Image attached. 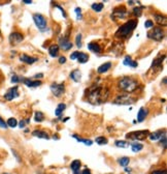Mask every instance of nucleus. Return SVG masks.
<instances>
[{
  "instance_id": "nucleus-1",
  "label": "nucleus",
  "mask_w": 167,
  "mask_h": 174,
  "mask_svg": "<svg viewBox=\"0 0 167 174\" xmlns=\"http://www.w3.org/2000/svg\"><path fill=\"white\" fill-rule=\"evenodd\" d=\"M109 97V89L102 85H94L87 90V99L92 105H102Z\"/></svg>"
},
{
  "instance_id": "nucleus-2",
  "label": "nucleus",
  "mask_w": 167,
  "mask_h": 174,
  "mask_svg": "<svg viewBox=\"0 0 167 174\" xmlns=\"http://www.w3.org/2000/svg\"><path fill=\"white\" fill-rule=\"evenodd\" d=\"M138 24V21L133 19V20H129L128 22H126L125 24H123L122 26L119 27V29L117 30V32L115 33V36L118 38H128L130 36L131 33L133 32V30L135 29L136 26Z\"/></svg>"
},
{
  "instance_id": "nucleus-3",
  "label": "nucleus",
  "mask_w": 167,
  "mask_h": 174,
  "mask_svg": "<svg viewBox=\"0 0 167 174\" xmlns=\"http://www.w3.org/2000/svg\"><path fill=\"white\" fill-rule=\"evenodd\" d=\"M138 82L137 80L133 79L131 77H124L122 79H120V81L118 82V87L119 89H121L124 92H133L137 89Z\"/></svg>"
},
{
  "instance_id": "nucleus-4",
  "label": "nucleus",
  "mask_w": 167,
  "mask_h": 174,
  "mask_svg": "<svg viewBox=\"0 0 167 174\" xmlns=\"http://www.w3.org/2000/svg\"><path fill=\"white\" fill-rule=\"evenodd\" d=\"M165 36L164 30L161 27H155L154 29H152L151 31L147 32V37L151 38V40H154L156 42H160L162 40Z\"/></svg>"
},
{
  "instance_id": "nucleus-5",
  "label": "nucleus",
  "mask_w": 167,
  "mask_h": 174,
  "mask_svg": "<svg viewBox=\"0 0 167 174\" xmlns=\"http://www.w3.org/2000/svg\"><path fill=\"white\" fill-rule=\"evenodd\" d=\"M33 21H34L36 27L40 31H44L45 30L48 25V20L43 15H41V14H34L33 15Z\"/></svg>"
},
{
  "instance_id": "nucleus-6",
  "label": "nucleus",
  "mask_w": 167,
  "mask_h": 174,
  "mask_svg": "<svg viewBox=\"0 0 167 174\" xmlns=\"http://www.w3.org/2000/svg\"><path fill=\"white\" fill-rule=\"evenodd\" d=\"M149 135H150V133H149L147 129H145V131H134V132L128 133L126 135V138L133 140H143L145 139Z\"/></svg>"
},
{
  "instance_id": "nucleus-7",
  "label": "nucleus",
  "mask_w": 167,
  "mask_h": 174,
  "mask_svg": "<svg viewBox=\"0 0 167 174\" xmlns=\"http://www.w3.org/2000/svg\"><path fill=\"white\" fill-rule=\"evenodd\" d=\"M136 99L131 97L129 95H120L115 97L113 104L115 105H131L135 102Z\"/></svg>"
},
{
  "instance_id": "nucleus-8",
  "label": "nucleus",
  "mask_w": 167,
  "mask_h": 174,
  "mask_svg": "<svg viewBox=\"0 0 167 174\" xmlns=\"http://www.w3.org/2000/svg\"><path fill=\"white\" fill-rule=\"evenodd\" d=\"M51 90H52L53 95L57 97H61L63 95V93L65 92V86L64 83H53L50 86Z\"/></svg>"
},
{
  "instance_id": "nucleus-9",
  "label": "nucleus",
  "mask_w": 167,
  "mask_h": 174,
  "mask_svg": "<svg viewBox=\"0 0 167 174\" xmlns=\"http://www.w3.org/2000/svg\"><path fill=\"white\" fill-rule=\"evenodd\" d=\"M127 16V10L124 6H118L111 12V19H113L115 21L120 20V19H124Z\"/></svg>"
},
{
  "instance_id": "nucleus-10",
  "label": "nucleus",
  "mask_w": 167,
  "mask_h": 174,
  "mask_svg": "<svg viewBox=\"0 0 167 174\" xmlns=\"http://www.w3.org/2000/svg\"><path fill=\"white\" fill-rule=\"evenodd\" d=\"M19 95H20V93H19V87L14 86V87H12V88H10L7 91L5 92L4 95H3V97H4L5 101L10 102V101H12V99H17Z\"/></svg>"
},
{
  "instance_id": "nucleus-11",
  "label": "nucleus",
  "mask_w": 167,
  "mask_h": 174,
  "mask_svg": "<svg viewBox=\"0 0 167 174\" xmlns=\"http://www.w3.org/2000/svg\"><path fill=\"white\" fill-rule=\"evenodd\" d=\"M10 42L12 46H17L19 45V44H21V42L24 40V35L22 34L21 32H18V31H15V32L10 33Z\"/></svg>"
},
{
  "instance_id": "nucleus-12",
  "label": "nucleus",
  "mask_w": 167,
  "mask_h": 174,
  "mask_svg": "<svg viewBox=\"0 0 167 174\" xmlns=\"http://www.w3.org/2000/svg\"><path fill=\"white\" fill-rule=\"evenodd\" d=\"M58 47H59V49L63 50V51H68V50H70L73 47V45H72V42L69 40L68 37L63 36L59 38V45H58Z\"/></svg>"
},
{
  "instance_id": "nucleus-13",
  "label": "nucleus",
  "mask_w": 167,
  "mask_h": 174,
  "mask_svg": "<svg viewBox=\"0 0 167 174\" xmlns=\"http://www.w3.org/2000/svg\"><path fill=\"white\" fill-rule=\"evenodd\" d=\"M22 82L27 87H30V88H35V87H38L42 84L41 81H39V80H35V81H33V80H30V79H28V78H23Z\"/></svg>"
},
{
  "instance_id": "nucleus-14",
  "label": "nucleus",
  "mask_w": 167,
  "mask_h": 174,
  "mask_svg": "<svg viewBox=\"0 0 167 174\" xmlns=\"http://www.w3.org/2000/svg\"><path fill=\"white\" fill-rule=\"evenodd\" d=\"M20 60L24 63H27V64H33L34 62H36L38 60V58L36 57H32L27 54H22L20 56Z\"/></svg>"
},
{
  "instance_id": "nucleus-15",
  "label": "nucleus",
  "mask_w": 167,
  "mask_h": 174,
  "mask_svg": "<svg viewBox=\"0 0 167 174\" xmlns=\"http://www.w3.org/2000/svg\"><path fill=\"white\" fill-rule=\"evenodd\" d=\"M88 49L91 51V52L95 53V54H99V53L102 52V49H101L100 45H99L98 42H90L88 45Z\"/></svg>"
},
{
  "instance_id": "nucleus-16",
  "label": "nucleus",
  "mask_w": 167,
  "mask_h": 174,
  "mask_svg": "<svg viewBox=\"0 0 167 174\" xmlns=\"http://www.w3.org/2000/svg\"><path fill=\"white\" fill-rule=\"evenodd\" d=\"M149 115V110L145 109V107H141L137 112V121L143 122L145 119V117Z\"/></svg>"
},
{
  "instance_id": "nucleus-17",
  "label": "nucleus",
  "mask_w": 167,
  "mask_h": 174,
  "mask_svg": "<svg viewBox=\"0 0 167 174\" xmlns=\"http://www.w3.org/2000/svg\"><path fill=\"white\" fill-rule=\"evenodd\" d=\"M123 64H124V65H126V66L137 67L138 63L135 61V60H133L131 56H129V55H127V56H125V58H124V60H123Z\"/></svg>"
},
{
  "instance_id": "nucleus-18",
  "label": "nucleus",
  "mask_w": 167,
  "mask_h": 174,
  "mask_svg": "<svg viewBox=\"0 0 167 174\" xmlns=\"http://www.w3.org/2000/svg\"><path fill=\"white\" fill-rule=\"evenodd\" d=\"M32 135L36 138H39V139H50V135L44 131H39V129H35L32 132Z\"/></svg>"
},
{
  "instance_id": "nucleus-19",
  "label": "nucleus",
  "mask_w": 167,
  "mask_h": 174,
  "mask_svg": "<svg viewBox=\"0 0 167 174\" xmlns=\"http://www.w3.org/2000/svg\"><path fill=\"white\" fill-rule=\"evenodd\" d=\"M111 62L107 61V62H104L103 64H101L100 66L97 69V73L98 74H104V73H106L107 71L111 70Z\"/></svg>"
},
{
  "instance_id": "nucleus-20",
  "label": "nucleus",
  "mask_w": 167,
  "mask_h": 174,
  "mask_svg": "<svg viewBox=\"0 0 167 174\" xmlns=\"http://www.w3.org/2000/svg\"><path fill=\"white\" fill-rule=\"evenodd\" d=\"M165 133V129H159V131H156V132L152 133V134L149 135V138H150V140H152V141H157V140H159L161 137H162V135Z\"/></svg>"
},
{
  "instance_id": "nucleus-21",
  "label": "nucleus",
  "mask_w": 167,
  "mask_h": 174,
  "mask_svg": "<svg viewBox=\"0 0 167 174\" xmlns=\"http://www.w3.org/2000/svg\"><path fill=\"white\" fill-rule=\"evenodd\" d=\"M69 77H70V79H71L72 81H74V82H79L81 79V73L79 72V70H74L70 73Z\"/></svg>"
},
{
  "instance_id": "nucleus-22",
  "label": "nucleus",
  "mask_w": 167,
  "mask_h": 174,
  "mask_svg": "<svg viewBox=\"0 0 167 174\" xmlns=\"http://www.w3.org/2000/svg\"><path fill=\"white\" fill-rule=\"evenodd\" d=\"M81 161H79V160H74L73 162L71 163V165H70V168H71L72 172H73V174H79V168H81Z\"/></svg>"
},
{
  "instance_id": "nucleus-23",
  "label": "nucleus",
  "mask_w": 167,
  "mask_h": 174,
  "mask_svg": "<svg viewBox=\"0 0 167 174\" xmlns=\"http://www.w3.org/2000/svg\"><path fill=\"white\" fill-rule=\"evenodd\" d=\"M59 47H58V45H55V44H53V45L50 46L49 48V54L51 55V57H57L58 56V54H59Z\"/></svg>"
},
{
  "instance_id": "nucleus-24",
  "label": "nucleus",
  "mask_w": 167,
  "mask_h": 174,
  "mask_svg": "<svg viewBox=\"0 0 167 174\" xmlns=\"http://www.w3.org/2000/svg\"><path fill=\"white\" fill-rule=\"evenodd\" d=\"M154 18H155V21L159 25H163V26L166 25V17H165V16L156 14V15H154Z\"/></svg>"
},
{
  "instance_id": "nucleus-25",
  "label": "nucleus",
  "mask_w": 167,
  "mask_h": 174,
  "mask_svg": "<svg viewBox=\"0 0 167 174\" xmlns=\"http://www.w3.org/2000/svg\"><path fill=\"white\" fill-rule=\"evenodd\" d=\"M130 146H131V149H132L133 152H139V151H141V150H143V145L141 144V143H139V142H137V141L133 142Z\"/></svg>"
},
{
  "instance_id": "nucleus-26",
  "label": "nucleus",
  "mask_w": 167,
  "mask_h": 174,
  "mask_svg": "<svg viewBox=\"0 0 167 174\" xmlns=\"http://www.w3.org/2000/svg\"><path fill=\"white\" fill-rule=\"evenodd\" d=\"M65 109H66V105L64 104V103H60V104L57 106L56 110H55V115L58 117L61 116V114L63 113V111Z\"/></svg>"
},
{
  "instance_id": "nucleus-27",
  "label": "nucleus",
  "mask_w": 167,
  "mask_h": 174,
  "mask_svg": "<svg viewBox=\"0 0 167 174\" xmlns=\"http://www.w3.org/2000/svg\"><path fill=\"white\" fill-rule=\"evenodd\" d=\"M72 138H74V139L77 140L79 142H81V143H84V144L88 145V146H91L92 143H93V141H92V140H90V139H83V138H79V137L77 136V135H75V134L72 135Z\"/></svg>"
},
{
  "instance_id": "nucleus-28",
  "label": "nucleus",
  "mask_w": 167,
  "mask_h": 174,
  "mask_svg": "<svg viewBox=\"0 0 167 174\" xmlns=\"http://www.w3.org/2000/svg\"><path fill=\"white\" fill-rule=\"evenodd\" d=\"M164 59H165V55H163V56H158L157 58H155V59H154V61H153L152 66H153V67L161 66V65H162L163 60H164Z\"/></svg>"
},
{
  "instance_id": "nucleus-29",
  "label": "nucleus",
  "mask_w": 167,
  "mask_h": 174,
  "mask_svg": "<svg viewBox=\"0 0 167 174\" xmlns=\"http://www.w3.org/2000/svg\"><path fill=\"white\" fill-rule=\"evenodd\" d=\"M77 60H79V63H86V62L89 60V55L86 54V53H84V52H79Z\"/></svg>"
},
{
  "instance_id": "nucleus-30",
  "label": "nucleus",
  "mask_w": 167,
  "mask_h": 174,
  "mask_svg": "<svg viewBox=\"0 0 167 174\" xmlns=\"http://www.w3.org/2000/svg\"><path fill=\"white\" fill-rule=\"evenodd\" d=\"M91 8L96 12H100L101 10H103V3L98 2V3H93L91 5Z\"/></svg>"
},
{
  "instance_id": "nucleus-31",
  "label": "nucleus",
  "mask_w": 167,
  "mask_h": 174,
  "mask_svg": "<svg viewBox=\"0 0 167 174\" xmlns=\"http://www.w3.org/2000/svg\"><path fill=\"white\" fill-rule=\"evenodd\" d=\"M34 120L36 122H41L44 120V114L42 113V112L40 111H37L35 112V114H34Z\"/></svg>"
},
{
  "instance_id": "nucleus-32",
  "label": "nucleus",
  "mask_w": 167,
  "mask_h": 174,
  "mask_svg": "<svg viewBox=\"0 0 167 174\" xmlns=\"http://www.w3.org/2000/svg\"><path fill=\"white\" fill-rule=\"evenodd\" d=\"M115 145L117 147H121V148H127L129 147V143L127 141H123V140H118V141L115 142Z\"/></svg>"
},
{
  "instance_id": "nucleus-33",
  "label": "nucleus",
  "mask_w": 167,
  "mask_h": 174,
  "mask_svg": "<svg viewBox=\"0 0 167 174\" xmlns=\"http://www.w3.org/2000/svg\"><path fill=\"white\" fill-rule=\"evenodd\" d=\"M6 124H7V127L14 129V127H16L18 125V120L16 118H14V117H10V118H8L6 120Z\"/></svg>"
},
{
  "instance_id": "nucleus-34",
  "label": "nucleus",
  "mask_w": 167,
  "mask_h": 174,
  "mask_svg": "<svg viewBox=\"0 0 167 174\" xmlns=\"http://www.w3.org/2000/svg\"><path fill=\"white\" fill-rule=\"evenodd\" d=\"M95 141H96V143H97L98 145H104V144H107L108 140L106 139L105 137L100 136V137H97V138L95 139Z\"/></svg>"
},
{
  "instance_id": "nucleus-35",
  "label": "nucleus",
  "mask_w": 167,
  "mask_h": 174,
  "mask_svg": "<svg viewBox=\"0 0 167 174\" xmlns=\"http://www.w3.org/2000/svg\"><path fill=\"white\" fill-rule=\"evenodd\" d=\"M118 162H119V164H120L121 166L126 167L128 164H129V162H130V159H129L128 157H123V158H121V159H119Z\"/></svg>"
},
{
  "instance_id": "nucleus-36",
  "label": "nucleus",
  "mask_w": 167,
  "mask_h": 174,
  "mask_svg": "<svg viewBox=\"0 0 167 174\" xmlns=\"http://www.w3.org/2000/svg\"><path fill=\"white\" fill-rule=\"evenodd\" d=\"M81 40H83V37H81V33L76 34V36H75V44H76V47H77V48H81V46H83V42H81Z\"/></svg>"
},
{
  "instance_id": "nucleus-37",
  "label": "nucleus",
  "mask_w": 167,
  "mask_h": 174,
  "mask_svg": "<svg viewBox=\"0 0 167 174\" xmlns=\"http://www.w3.org/2000/svg\"><path fill=\"white\" fill-rule=\"evenodd\" d=\"M22 80H23V78L19 77L18 75H12V80H10V82L14 83V84H17V83L22 82Z\"/></svg>"
},
{
  "instance_id": "nucleus-38",
  "label": "nucleus",
  "mask_w": 167,
  "mask_h": 174,
  "mask_svg": "<svg viewBox=\"0 0 167 174\" xmlns=\"http://www.w3.org/2000/svg\"><path fill=\"white\" fill-rule=\"evenodd\" d=\"M74 12H75V14H76V19H77V20H81V19H83V15H81V8H75Z\"/></svg>"
},
{
  "instance_id": "nucleus-39",
  "label": "nucleus",
  "mask_w": 167,
  "mask_h": 174,
  "mask_svg": "<svg viewBox=\"0 0 167 174\" xmlns=\"http://www.w3.org/2000/svg\"><path fill=\"white\" fill-rule=\"evenodd\" d=\"M141 8H133V15L135 17H140L141 16Z\"/></svg>"
},
{
  "instance_id": "nucleus-40",
  "label": "nucleus",
  "mask_w": 167,
  "mask_h": 174,
  "mask_svg": "<svg viewBox=\"0 0 167 174\" xmlns=\"http://www.w3.org/2000/svg\"><path fill=\"white\" fill-rule=\"evenodd\" d=\"M29 122H30V119L29 118H27V119H25V120H21L18 124H19V127H20V129H23V127H24L26 124L29 123Z\"/></svg>"
},
{
  "instance_id": "nucleus-41",
  "label": "nucleus",
  "mask_w": 167,
  "mask_h": 174,
  "mask_svg": "<svg viewBox=\"0 0 167 174\" xmlns=\"http://www.w3.org/2000/svg\"><path fill=\"white\" fill-rule=\"evenodd\" d=\"M0 127H1V129H6L8 127L7 124H6V121H5L1 116H0Z\"/></svg>"
},
{
  "instance_id": "nucleus-42",
  "label": "nucleus",
  "mask_w": 167,
  "mask_h": 174,
  "mask_svg": "<svg viewBox=\"0 0 167 174\" xmlns=\"http://www.w3.org/2000/svg\"><path fill=\"white\" fill-rule=\"evenodd\" d=\"M55 8H57L58 10H61V12H62V16H63V18H67V14H66V12H65V10H64L63 8H62L61 5H59V4H56L55 5Z\"/></svg>"
},
{
  "instance_id": "nucleus-43",
  "label": "nucleus",
  "mask_w": 167,
  "mask_h": 174,
  "mask_svg": "<svg viewBox=\"0 0 167 174\" xmlns=\"http://www.w3.org/2000/svg\"><path fill=\"white\" fill-rule=\"evenodd\" d=\"M160 141H161V145H163V147H166V133L162 135V137L160 138Z\"/></svg>"
},
{
  "instance_id": "nucleus-44",
  "label": "nucleus",
  "mask_w": 167,
  "mask_h": 174,
  "mask_svg": "<svg viewBox=\"0 0 167 174\" xmlns=\"http://www.w3.org/2000/svg\"><path fill=\"white\" fill-rule=\"evenodd\" d=\"M145 28L154 27V22H153V21H151V20H147V21H145Z\"/></svg>"
},
{
  "instance_id": "nucleus-45",
  "label": "nucleus",
  "mask_w": 167,
  "mask_h": 174,
  "mask_svg": "<svg viewBox=\"0 0 167 174\" xmlns=\"http://www.w3.org/2000/svg\"><path fill=\"white\" fill-rule=\"evenodd\" d=\"M79 51H74V52L72 53L71 55H70V59H71V60H75V59H77V57H79Z\"/></svg>"
},
{
  "instance_id": "nucleus-46",
  "label": "nucleus",
  "mask_w": 167,
  "mask_h": 174,
  "mask_svg": "<svg viewBox=\"0 0 167 174\" xmlns=\"http://www.w3.org/2000/svg\"><path fill=\"white\" fill-rule=\"evenodd\" d=\"M66 62V57H64V56H61V57L59 58V63L60 64H64Z\"/></svg>"
},
{
  "instance_id": "nucleus-47",
  "label": "nucleus",
  "mask_w": 167,
  "mask_h": 174,
  "mask_svg": "<svg viewBox=\"0 0 167 174\" xmlns=\"http://www.w3.org/2000/svg\"><path fill=\"white\" fill-rule=\"evenodd\" d=\"M152 174H166V171L165 170H156Z\"/></svg>"
},
{
  "instance_id": "nucleus-48",
  "label": "nucleus",
  "mask_w": 167,
  "mask_h": 174,
  "mask_svg": "<svg viewBox=\"0 0 167 174\" xmlns=\"http://www.w3.org/2000/svg\"><path fill=\"white\" fill-rule=\"evenodd\" d=\"M81 174H92V173L89 169H85V170H83V172H81Z\"/></svg>"
},
{
  "instance_id": "nucleus-49",
  "label": "nucleus",
  "mask_w": 167,
  "mask_h": 174,
  "mask_svg": "<svg viewBox=\"0 0 167 174\" xmlns=\"http://www.w3.org/2000/svg\"><path fill=\"white\" fill-rule=\"evenodd\" d=\"M23 3H26V4H31L32 1H31V0H23Z\"/></svg>"
},
{
  "instance_id": "nucleus-50",
  "label": "nucleus",
  "mask_w": 167,
  "mask_h": 174,
  "mask_svg": "<svg viewBox=\"0 0 167 174\" xmlns=\"http://www.w3.org/2000/svg\"><path fill=\"white\" fill-rule=\"evenodd\" d=\"M42 77H43V75L42 74H36L34 76V78H42Z\"/></svg>"
},
{
  "instance_id": "nucleus-51",
  "label": "nucleus",
  "mask_w": 167,
  "mask_h": 174,
  "mask_svg": "<svg viewBox=\"0 0 167 174\" xmlns=\"http://www.w3.org/2000/svg\"><path fill=\"white\" fill-rule=\"evenodd\" d=\"M125 171L127 172V173H130V172H131V169H130V168H125Z\"/></svg>"
},
{
  "instance_id": "nucleus-52",
  "label": "nucleus",
  "mask_w": 167,
  "mask_h": 174,
  "mask_svg": "<svg viewBox=\"0 0 167 174\" xmlns=\"http://www.w3.org/2000/svg\"><path fill=\"white\" fill-rule=\"evenodd\" d=\"M68 119H69V117H65V118H64V119L62 120V121H63V122H66V121H67V120H68Z\"/></svg>"
},
{
  "instance_id": "nucleus-53",
  "label": "nucleus",
  "mask_w": 167,
  "mask_h": 174,
  "mask_svg": "<svg viewBox=\"0 0 167 174\" xmlns=\"http://www.w3.org/2000/svg\"><path fill=\"white\" fill-rule=\"evenodd\" d=\"M133 3H134V1H128V4L129 5H132Z\"/></svg>"
},
{
  "instance_id": "nucleus-54",
  "label": "nucleus",
  "mask_w": 167,
  "mask_h": 174,
  "mask_svg": "<svg viewBox=\"0 0 167 174\" xmlns=\"http://www.w3.org/2000/svg\"><path fill=\"white\" fill-rule=\"evenodd\" d=\"M3 174H10V173H3Z\"/></svg>"
}]
</instances>
